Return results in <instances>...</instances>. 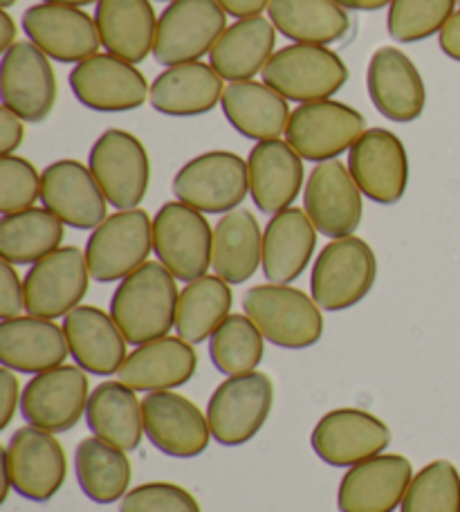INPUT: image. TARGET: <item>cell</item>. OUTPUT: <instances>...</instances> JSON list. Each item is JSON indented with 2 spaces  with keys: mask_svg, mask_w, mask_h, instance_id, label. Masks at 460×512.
Returning <instances> with one entry per match:
<instances>
[{
  "mask_svg": "<svg viewBox=\"0 0 460 512\" xmlns=\"http://www.w3.org/2000/svg\"><path fill=\"white\" fill-rule=\"evenodd\" d=\"M90 279L86 252L75 245L59 248L27 270L23 279L25 313L52 322L66 317L86 297Z\"/></svg>",
  "mask_w": 460,
  "mask_h": 512,
  "instance_id": "obj_14",
  "label": "cell"
},
{
  "mask_svg": "<svg viewBox=\"0 0 460 512\" xmlns=\"http://www.w3.org/2000/svg\"><path fill=\"white\" fill-rule=\"evenodd\" d=\"M18 387L21 384H18L14 371L7 367L0 369V429H5L12 423L16 409L21 405V398L18 396H23V393L18 391Z\"/></svg>",
  "mask_w": 460,
  "mask_h": 512,
  "instance_id": "obj_46",
  "label": "cell"
},
{
  "mask_svg": "<svg viewBox=\"0 0 460 512\" xmlns=\"http://www.w3.org/2000/svg\"><path fill=\"white\" fill-rule=\"evenodd\" d=\"M25 140V122L9 108H0V153L14 155Z\"/></svg>",
  "mask_w": 460,
  "mask_h": 512,
  "instance_id": "obj_47",
  "label": "cell"
},
{
  "mask_svg": "<svg viewBox=\"0 0 460 512\" xmlns=\"http://www.w3.org/2000/svg\"><path fill=\"white\" fill-rule=\"evenodd\" d=\"M88 169L117 212L137 209L146 198L151 182V160L140 137L108 128L97 137L88 153Z\"/></svg>",
  "mask_w": 460,
  "mask_h": 512,
  "instance_id": "obj_5",
  "label": "cell"
},
{
  "mask_svg": "<svg viewBox=\"0 0 460 512\" xmlns=\"http://www.w3.org/2000/svg\"><path fill=\"white\" fill-rule=\"evenodd\" d=\"M223 81L209 63H180L155 77L149 102L162 115L198 117L214 111L223 102Z\"/></svg>",
  "mask_w": 460,
  "mask_h": 512,
  "instance_id": "obj_30",
  "label": "cell"
},
{
  "mask_svg": "<svg viewBox=\"0 0 460 512\" xmlns=\"http://www.w3.org/2000/svg\"><path fill=\"white\" fill-rule=\"evenodd\" d=\"M75 472L84 495L95 504H115L128 495L133 468L124 450L101 438H84L75 450Z\"/></svg>",
  "mask_w": 460,
  "mask_h": 512,
  "instance_id": "obj_37",
  "label": "cell"
},
{
  "mask_svg": "<svg viewBox=\"0 0 460 512\" xmlns=\"http://www.w3.org/2000/svg\"><path fill=\"white\" fill-rule=\"evenodd\" d=\"M90 398L86 371L72 364L36 373L25 384L21 396V414L32 427L45 432H70L84 418Z\"/></svg>",
  "mask_w": 460,
  "mask_h": 512,
  "instance_id": "obj_17",
  "label": "cell"
},
{
  "mask_svg": "<svg viewBox=\"0 0 460 512\" xmlns=\"http://www.w3.org/2000/svg\"><path fill=\"white\" fill-rule=\"evenodd\" d=\"M153 252L173 277L196 281L211 268L214 227L198 209L171 200L153 218Z\"/></svg>",
  "mask_w": 460,
  "mask_h": 512,
  "instance_id": "obj_6",
  "label": "cell"
},
{
  "mask_svg": "<svg viewBox=\"0 0 460 512\" xmlns=\"http://www.w3.org/2000/svg\"><path fill=\"white\" fill-rule=\"evenodd\" d=\"M70 346L52 319L21 315L0 324V362L16 373H43L61 367Z\"/></svg>",
  "mask_w": 460,
  "mask_h": 512,
  "instance_id": "obj_27",
  "label": "cell"
},
{
  "mask_svg": "<svg viewBox=\"0 0 460 512\" xmlns=\"http://www.w3.org/2000/svg\"><path fill=\"white\" fill-rule=\"evenodd\" d=\"M153 252V221L144 209L110 214L86 243L90 277L99 283L124 281L140 270Z\"/></svg>",
  "mask_w": 460,
  "mask_h": 512,
  "instance_id": "obj_9",
  "label": "cell"
},
{
  "mask_svg": "<svg viewBox=\"0 0 460 512\" xmlns=\"http://www.w3.org/2000/svg\"><path fill=\"white\" fill-rule=\"evenodd\" d=\"M41 203L75 230H97L108 218V200L92 171L79 160H57L41 173Z\"/></svg>",
  "mask_w": 460,
  "mask_h": 512,
  "instance_id": "obj_22",
  "label": "cell"
},
{
  "mask_svg": "<svg viewBox=\"0 0 460 512\" xmlns=\"http://www.w3.org/2000/svg\"><path fill=\"white\" fill-rule=\"evenodd\" d=\"M227 30V14L216 0H173L158 18L153 59L164 68L200 61Z\"/></svg>",
  "mask_w": 460,
  "mask_h": 512,
  "instance_id": "obj_8",
  "label": "cell"
},
{
  "mask_svg": "<svg viewBox=\"0 0 460 512\" xmlns=\"http://www.w3.org/2000/svg\"><path fill=\"white\" fill-rule=\"evenodd\" d=\"M198 369V353L193 344L182 337H160V340L135 346L119 369L117 378L133 391L155 393L171 391L187 384Z\"/></svg>",
  "mask_w": 460,
  "mask_h": 512,
  "instance_id": "obj_28",
  "label": "cell"
},
{
  "mask_svg": "<svg viewBox=\"0 0 460 512\" xmlns=\"http://www.w3.org/2000/svg\"><path fill=\"white\" fill-rule=\"evenodd\" d=\"M263 353L265 337L245 313L229 315L209 337V358L227 378L256 371Z\"/></svg>",
  "mask_w": 460,
  "mask_h": 512,
  "instance_id": "obj_40",
  "label": "cell"
},
{
  "mask_svg": "<svg viewBox=\"0 0 460 512\" xmlns=\"http://www.w3.org/2000/svg\"><path fill=\"white\" fill-rule=\"evenodd\" d=\"M144 434L162 454L193 459L209 447L211 427L207 414L176 391L146 393L142 400Z\"/></svg>",
  "mask_w": 460,
  "mask_h": 512,
  "instance_id": "obj_19",
  "label": "cell"
},
{
  "mask_svg": "<svg viewBox=\"0 0 460 512\" xmlns=\"http://www.w3.org/2000/svg\"><path fill=\"white\" fill-rule=\"evenodd\" d=\"M351 171L362 194L377 205H395L409 187V155L389 128H366L348 151Z\"/></svg>",
  "mask_w": 460,
  "mask_h": 512,
  "instance_id": "obj_16",
  "label": "cell"
},
{
  "mask_svg": "<svg viewBox=\"0 0 460 512\" xmlns=\"http://www.w3.org/2000/svg\"><path fill=\"white\" fill-rule=\"evenodd\" d=\"M119 512H200V506L189 490L176 483L153 481L128 490Z\"/></svg>",
  "mask_w": 460,
  "mask_h": 512,
  "instance_id": "obj_44",
  "label": "cell"
},
{
  "mask_svg": "<svg viewBox=\"0 0 460 512\" xmlns=\"http://www.w3.org/2000/svg\"><path fill=\"white\" fill-rule=\"evenodd\" d=\"M68 84L79 104L97 113L137 111L151 95V86L142 72L108 52L77 63Z\"/></svg>",
  "mask_w": 460,
  "mask_h": 512,
  "instance_id": "obj_15",
  "label": "cell"
},
{
  "mask_svg": "<svg viewBox=\"0 0 460 512\" xmlns=\"http://www.w3.org/2000/svg\"><path fill=\"white\" fill-rule=\"evenodd\" d=\"M366 90L377 113L395 124H411L425 113L427 90L416 63L393 45L373 52L366 68Z\"/></svg>",
  "mask_w": 460,
  "mask_h": 512,
  "instance_id": "obj_20",
  "label": "cell"
},
{
  "mask_svg": "<svg viewBox=\"0 0 460 512\" xmlns=\"http://www.w3.org/2000/svg\"><path fill=\"white\" fill-rule=\"evenodd\" d=\"M86 425L92 436L119 450H137L144 436L142 400H137V391L126 387L124 382H101L88 398Z\"/></svg>",
  "mask_w": 460,
  "mask_h": 512,
  "instance_id": "obj_35",
  "label": "cell"
},
{
  "mask_svg": "<svg viewBox=\"0 0 460 512\" xmlns=\"http://www.w3.org/2000/svg\"><path fill=\"white\" fill-rule=\"evenodd\" d=\"M263 265V232L250 209L238 207L223 214L214 227L211 268L229 286L250 281Z\"/></svg>",
  "mask_w": 460,
  "mask_h": 512,
  "instance_id": "obj_34",
  "label": "cell"
},
{
  "mask_svg": "<svg viewBox=\"0 0 460 512\" xmlns=\"http://www.w3.org/2000/svg\"><path fill=\"white\" fill-rule=\"evenodd\" d=\"M178 297L176 277L160 261H146L140 270L119 281L110 299V315L128 344L142 346L167 337L176 328Z\"/></svg>",
  "mask_w": 460,
  "mask_h": 512,
  "instance_id": "obj_1",
  "label": "cell"
},
{
  "mask_svg": "<svg viewBox=\"0 0 460 512\" xmlns=\"http://www.w3.org/2000/svg\"><path fill=\"white\" fill-rule=\"evenodd\" d=\"M23 32L36 48L59 63H81L99 54L95 16L81 7L41 3L25 9Z\"/></svg>",
  "mask_w": 460,
  "mask_h": 512,
  "instance_id": "obj_21",
  "label": "cell"
},
{
  "mask_svg": "<svg viewBox=\"0 0 460 512\" xmlns=\"http://www.w3.org/2000/svg\"><path fill=\"white\" fill-rule=\"evenodd\" d=\"M268 12L276 32L306 45L339 43L353 25L348 9L335 0H272Z\"/></svg>",
  "mask_w": 460,
  "mask_h": 512,
  "instance_id": "obj_36",
  "label": "cell"
},
{
  "mask_svg": "<svg viewBox=\"0 0 460 512\" xmlns=\"http://www.w3.org/2000/svg\"><path fill=\"white\" fill-rule=\"evenodd\" d=\"M438 45L449 59L460 63V9L445 23L443 30L438 34Z\"/></svg>",
  "mask_w": 460,
  "mask_h": 512,
  "instance_id": "obj_48",
  "label": "cell"
},
{
  "mask_svg": "<svg viewBox=\"0 0 460 512\" xmlns=\"http://www.w3.org/2000/svg\"><path fill=\"white\" fill-rule=\"evenodd\" d=\"M16 23L14 18L7 14V9L0 12V50L7 52L16 43Z\"/></svg>",
  "mask_w": 460,
  "mask_h": 512,
  "instance_id": "obj_50",
  "label": "cell"
},
{
  "mask_svg": "<svg viewBox=\"0 0 460 512\" xmlns=\"http://www.w3.org/2000/svg\"><path fill=\"white\" fill-rule=\"evenodd\" d=\"M400 512H460V474L452 461H434L413 474Z\"/></svg>",
  "mask_w": 460,
  "mask_h": 512,
  "instance_id": "obj_41",
  "label": "cell"
},
{
  "mask_svg": "<svg viewBox=\"0 0 460 512\" xmlns=\"http://www.w3.org/2000/svg\"><path fill=\"white\" fill-rule=\"evenodd\" d=\"M456 5H460V0H456Z\"/></svg>",
  "mask_w": 460,
  "mask_h": 512,
  "instance_id": "obj_54",
  "label": "cell"
},
{
  "mask_svg": "<svg viewBox=\"0 0 460 512\" xmlns=\"http://www.w3.org/2000/svg\"><path fill=\"white\" fill-rule=\"evenodd\" d=\"M250 196L263 214H279L292 207L303 189V158L285 140L256 142L247 155Z\"/></svg>",
  "mask_w": 460,
  "mask_h": 512,
  "instance_id": "obj_25",
  "label": "cell"
},
{
  "mask_svg": "<svg viewBox=\"0 0 460 512\" xmlns=\"http://www.w3.org/2000/svg\"><path fill=\"white\" fill-rule=\"evenodd\" d=\"M41 198V173L21 155L0 158V214H18Z\"/></svg>",
  "mask_w": 460,
  "mask_h": 512,
  "instance_id": "obj_43",
  "label": "cell"
},
{
  "mask_svg": "<svg viewBox=\"0 0 460 512\" xmlns=\"http://www.w3.org/2000/svg\"><path fill=\"white\" fill-rule=\"evenodd\" d=\"M413 468L402 454H377L348 468L339 483L337 506L342 512H393L402 506Z\"/></svg>",
  "mask_w": 460,
  "mask_h": 512,
  "instance_id": "obj_24",
  "label": "cell"
},
{
  "mask_svg": "<svg viewBox=\"0 0 460 512\" xmlns=\"http://www.w3.org/2000/svg\"><path fill=\"white\" fill-rule=\"evenodd\" d=\"M18 0H0V5H3V9H7V7H12V5H16Z\"/></svg>",
  "mask_w": 460,
  "mask_h": 512,
  "instance_id": "obj_53",
  "label": "cell"
},
{
  "mask_svg": "<svg viewBox=\"0 0 460 512\" xmlns=\"http://www.w3.org/2000/svg\"><path fill=\"white\" fill-rule=\"evenodd\" d=\"M63 333L77 367L92 376H113L126 362V337L113 315L97 306H79L63 317Z\"/></svg>",
  "mask_w": 460,
  "mask_h": 512,
  "instance_id": "obj_26",
  "label": "cell"
},
{
  "mask_svg": "<svg viewBox=\"0 0 460 512\" xmlns=\"http://www.w3.org/2000/svg\"><path fill=\"white\" fill-rule=\"evenodd\" d=\"M456 0H393L386 30L398 43H418L440 34L454 16Z\"/></svg>",
  "mask_w": 460,
  "mask_h": 512,
  "instance_id": "obj_42",
  "label": "cell"
},
{
  "mask_svg": "<svg viewBox=\"0 0 460 512\" xmlns=\"http://www.w3.org/2000/svg\"><path fill=\"white\" fill-rule=\"evenodd\" d=\"M57 75L50 57L32 41H16L0 61V99L25 124H43L57 104Z\"/></svg>",
  "mask_w": 460,
  "mask_h": 512,
  "instance_id": "obj_13",
  "label": "cell"
},
{
  "mask_svg": "<svg viewBox=\"0 0 460 512\" xmlns=\"http://www.w3.org/2000/svg\"><path fill=\"white\" fill-rule=\"evenodd\" d=\"M243 310L265 340L279 349L301 351L324 335V315L312 295L281 283H263L243 295Z\"/></svg>",
  "mask_w": 460,
  "mask_h": 512,
  "instance_id": "obj_2",
  "label": "cell"
},
{
  "mask_svg": "<svg viewBox=\"0 0 460 512\" xmlns=\"http://www.w3.org/2000/svg\"><path fill=\"white\" fill-rule=\"evenodd\" d=\"M335 3L353 12H377L382 7H391L393 0H335Z\"/></svg>",
  "mask_w": 460,
  "mask_h": 512,
  "instance_id": "obj_51",
  "label": "cell"
},
{
  "mask_svg": "<svg viewBox=\"0 0 460 512\" xmlns=\"http://www.w3.org/2000/svg\"><path fill=\"white\" fill-rule=\"evenodd\" d=\"M317 248V227L306 209L288 207L274 214L263 230V274L270 283L290 286L306 272Z\"/></svg>",
  "mask_w": 460,
  "mask_h": 512,
  "instance_id": "obj_29",
  "label": "cell"
},
{
  "mask_svg": "<svg viewBox=\"0 0 460 512\" xmlns=\"http://www.w3.org/2000/svg\"><path fill=\"white\" fill-rule=\"evenodd\" d=\"M362 189L339 160L319 162L310 171L303 191V209L312 225L328 239L353 236L364 216Z\"/></svg>",
  "mask_w": 460,
  "mask_h": 512,
  "instance_id": "obj_18",
  "label": "cell"
},
{
  "mask_svg": "<svg viewBox=\"0 0 460 512\" xmlns=\"http://www.w3.org/2000/svg\"><path fill=\"white\" fill-rule=\"evenodd\" d=\"M232 288L218 274H205L180 290L176 333L189 344H200L232 315Z\"/></svg>",
  "mask_w": 460,
  "mask_h": 512,
  "instance_id": "obj_38",
  "label": "cell"
},
{
  "mask_svg": "<svg viewBox=\"0 0 460 512\" xmlns=\"http://www.w3.org/2000/svg\"><path fill=\"white\" fill-rule=\"evenodd\" d=\"M158 18L151 0H99L95 9L101 45L133 66L153 54Z\"/></svg>",
  "mask_w": 460,
  "mask_h": 512,
  "instance_id": "obj_31",
  "label": "cell"
},
{
  "mask_svg": "<svg viewBox=\"0 0 460 512\" xmlns=\"http://www.w3.org/2000/svg\"><path fill=\"white\" fill-rule=\"evenodd\" d=\"M223 113L234 131L247 140H281L290 124L288 99L276 93L265 81H236L223 93Z\"/></svg>",
  "mask_w": 460,
  "mask_h": 512,
  "instance_id": "obj_32",
  "label": "cell"
},
{
  "mask_svg": "<svg viewBox=\"0 0 460 512\" xmlns=\"http://www.w3.org/2000/svg\"><path fill=\"white\" fill-rule=\"evenodd\" d=\"M216 3L225 9V14L236 16L241 21V18L261 16L272 0H216Z\"/></svg>",
  "mask_w": 460,
  "mask_h": 512,
  "instance_id": "obj_49",
  "label": "cell"
},
{
  "mask_svg": "<svg viewBox=\"0 0 460 512\" xmlns=\"http://www.w3.org/2000/svg\"><path fill=\"white\" fill-rule=\"evenodd\" d=\"M272 402L274 387L265 373L252 371L227 378L211 393L207 405L211 436L227 447L245 445L268 423Z\"/></svg>",
  "mask_w": 460,
  "mask_h": 512,
  "instance_id": "obj_11",
  "label": "cell"
},
{
  "mask_svg": "<svg viewBox=\"0 0 460 512\" xmlns=\"http://www.w3.org/2000/svg\"><path fill=\"white\" fill-rule=\"evenodd\" d=\"M63 223L45 207L0 218V256L12 265H34L57 252L63 243Z\"/></svg>",
  "mask_w": 460,
  "mask_h": 512,
  "instance_id": "obj_39",
  "label": "cell"
},
{
  "mask_svg": "<svg viewBox=\"0 0 460 512\" xmlns=\"http://www.w3.org/2000/svg\"><path fill=\"white\" fill-rule=\"evenodd\" d=\"M263 81L294 104L330 99L346 86L351 70L326 45L292 43L276 50L261 72Z\"/></svg>",
  "mask_w": 460,
  "mask_h": 512,
  "instance_id": "obj_3",
  "label": "cell"
},
{
  "mask_svg": "<svg viewBox=\"0 0 460 512\" xmlns=\"http://www.w3.org/2000/svg\"><path fill=\"white\" fill-rule=\"evenodd\" d=\"M310 443L324 463L335 468H353L384 454L391 443V429L368 411L346 407L328 411L317 423Z\"/></svg>",
  "mask_w": 460,
  "mask_h": 512,
  "instance_id": "obj_23",
  "label": "cell"
},
{
  "mask_svg": "<svg viewBox=\"0 0 460 512\" xmlns=\"http://www.w3.org/2000/svg\"><path fill=\"white\" fill-rule=\"evenodd\" d=\"M169 3H173V0H169Z\"/></svg>",
  "mask_w": 460,
  "mask_h": 512,
  "instance_id": "obj_55",
  "label": "cell"
},
{
  "mask_svg": "<svg viewBox=\"0 0 460 512\" xmlns=\"http://www.w3.org/2000/svg\"><path fill=\"white\" fill-rule=\"evenodd\" d=\"M43 3L70 5V7H86V5H92V3H99V0H43Z\"/></svg>",
  "mask_w": 460,
  "mask_h": 512,
  "instance_id": "obj_52",
  "label": "cell"
},
{
  "mask_svg": "<svg viewBox=\"0 0 460 512\" xmlns=\"http://www.w3.org/2000/svg\"><path fill=\"white\" fill-rule=\"evenodd\" d=\"M250 194L247 160L232 151H207L173 178V196L202 214H227Z\"/></svg>",
  "mask_w": 460,
  "mask_h": 512,
  "instance_id": "obj_7",
  "label": "cell"
},
{
  "mask_svg": "<svg viewBox=\"0 0 460 512\" xmlns=\"http://www.w3.org/2000/svg\"><path fill=\"white\" fill-rule=\"evenodd\" d=\"M25 310V286L12 263H0V317L14 319Z\"/></svg>",
  "mask_w": 460,
  "mask_h": 512,
  "instance_id": "obj_45",
  "label": "cell"
},
{
  "mask_svg": "<svg viewBox=\"0 0 460 512\" xmlns=\"http://www.w3.org/2000/svg\"><path fill=\"white\" fill-rule=\"evenodd\" d=\"M366 131V117L335 99L299 104L285 128V142L308 162L337 160Z\"/></svg>",
  "mask_w": 460,
  "mask_h": 512,
  "instance_id": "obj_10",
  "label": "cell"
},
{
  "mask_svg": "<svg viewBox=\"0 0 460 512\" xmlns=\"http://www.w3.org/2000/svg\"><path fill=\"white\" fill-rule=\"evenodd\" d=\"M3 472L18 495L43 504L66 483V452L52 432L27 425L9 438L3 452Z\"/></svg>",
  "mask_w": 460,
  "mask_h": 512,
  "instance_id": "obj_12",
  "label": "cell"
},
{
  "mask_svg": "<svg viewBox=\"0 0 460 512\" xmlns=\"http://www.w3.org/2000/svg\"><path fill=\"white\" fill-rule=\"evenodd\" d=\"M377 259L364 239H333L319 252L310 274V295L321 310L339 313L360 304L373 290Z\"/></svg>",
  "mask_w": 460,
  "mask_h": 512,
  "instance_id": "obj_4",
  "label": "cell"
},
{
  "mask_svg": "<svg viewBox=\"0 0 460 512\" xmlns=\"http://www.w3.org/2000/svg\"><path fill=\"white\" fill-rule=\"evenodd\" d=\"M276 27L270 18L252 16L229 25L209 52V66L229 84L250 81L274 57Z\"/></svg>",
  "mask_w": 460,
  "mask_h": 512,
  "instance_id": "obj_33",
  "label": "cell"
}]
</instances>
